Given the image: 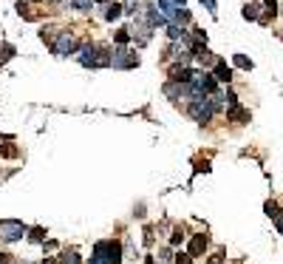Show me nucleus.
Returning a JSON list of instances; mask_svg holds the SVG:
<instances>
[{"label": "nucleus", "instance_id": "423d86ee", "mask_svg": "<svg viewBox=\"0 0 283 264\" xmlns=\"http://www.w3.org/2000/svg\"><path fill=\"white\" fill-rule=\"evenodd\" d=\"M105 258H108V264H122V244L105 242Z\"/></svg>", "mask_w": 283, "mask_h": 264}, {"label": "nucleus", "instance_id": "f3484780", "mask_svg": "<svg viewBox=\"0 0 283 264\" xmlns=\"http://www.w3.org/2000/svg\"><path fill=\"white\" fill-rule=\"evenodd\" d=\"M60 264H82V261H79V256L74 253V250H71V253H65V256L60 258Z\"/></svg>", "mask_w": 283, "mask_h": 264}, {"label": "nucleus", "instance_id": "ddd939ff", "mask_svg": "<svg viewBox=\"0 0 283 264\" xmlns=\"http://www.w3.org/2000/svg\"><path fill=\"white\" fill-rule=\"evenodd\" d=\"M263 6H266V15H263L261 20H269V17L277 15V0H263Z\"/></svg>", "mask_w": 283, "mask_h": 264}, {"label": "nucleus", "instance_id": "bb28decb", "mask_svg": "<svg viewBox=\"0 0 283 264\" xmlns=\"http://www.w3.org/2000/svg\"><path fill=\"white\" fill-rule=\"evenodd\" d=\"M45 264H54V261H45Z\"/></svg>", "mask_w": 283, "mask_h": 264}, {"label": "nucleus", "instance_id": "6e6552de", "mask_svg": "<svg viewBox=\"0 0 283 264\" xmlns=\"http://www.w3.org/2000/svg\"><path fill=\"white\" fill-rule=\"evenodd\" d=\"M215 80H218V83H229V80H232V68H229L224 60H215Z\"/></svg>", "mask_w": 283, "mask_h": 264}, {"label": "nucleus", "instance_id": "a211bd4d", "mask_svg": "<svg viewBox=\"0 0 283 264\" xmlns=\"http://www.w3.org/2000/svg\"><path fill=\"white\" fill-rule=\"evenodd\" d=\"M28 233H31V236H28L31 242H42V239H45V230H42V228H31Z\"/></svg>", "mask_w": 283, "mask_h": 264}, {"label": "nucleus", "instance_id": "393cba45", "mask_svg": "<svg viewBox=\"0 0 283 264\" xmlns=\"http://www.w3.org/2000/svg\"><path fill=\"white\" fill-rule=\"evenodd\" d=\"M277 230L283 233V216H277Z\"/></svg>", "mask_w": 283, "mask_h": 264}, {"label": "nucleus", "instance_id": "0eeeda50", "mask_svg": "<svg viewBox=\"0 0 283 264\" xmlns=\"http://www.w3.org/2000/svg\"><path fill=\"white\" fill-rule=\"evenodd\" d=\"M226 120H232V122H249V111H244L238 102H232V105L226 108Z\"/></svg>", "mask_w": 283, "mask_h": 264}, {"label": "nucleus", "instance_id": "aec40b11", "mask_svg": "<svg viewBox=\"0 0 283 264\" xmlns=\"http://www.w3.org/2000/svg\"><path fill=\"white\" fill-rule=\"evenodd\" d=\"M201 6H204L210 15H218V3H215V0H201Z\"/></svg>", "mask_w": 283, "mask_h": 264}, {"label": "nucleus", "instance_id": "20e7f679", "mask_svg": "<svg viewBox=\"0 0 283 264\" xmlns=\"http://www.w3.org/2000/svg\"><path fill=\"white\" fill-rule=\"evenodd\" d=\"M111 65L113 68H136V65H139V57H136V51L119 46V49L111 51Z\"/></svg>", "mask_w": 283, "mask_h": 264}, {"label": "nucleus", "instance_id": "f03ea898", "mask_svg": "<svg viewBox=\"0 0 283 264\" xmlns=\"http://www.w3.org/2000/svg\"><path fill=\"white\" fill-rule=\"evenodd\" d=\"M187 111H190V117L196 122H201V125H207V122L212 120V114H218L215 105H212V100H210V94H207V97H196V100H190V108H187Z\"/></svg>", "mask_w": 283, "mask_h": 264}, {"label": "nucleus", "instance_id": "5701e85b", "mask_svg": "<svg viewBox=\"0 0 283 264\" xmlns=\"http://www.w3.org/2000/svg\"><path fill=\"white\" fill-rule=\"evenodd\" d=\"M181 242H184L181 230H173V236H170V244H181Z\"/></svg>", "mask_w": 283, "mask_h": 264}, {"label": "nucleus", "instance_id": "f257e3e1", "mask_svg": "<svg viewBox=\"0 0 283 264\" xmlns=\"http://www.w3.org/2000/svg\"><path fill=\"white\" fill-rule=\"evenodd\" d=\"M79 63L85 68H102V65H111V51L108 49H99L93 43H85L79 49Z\"/></svg>", "mask_w": 283, "mask_h": 264}, {"label": "nucleus", "instance_id": "39448f33", "mask_svg": "<svg viewBox=\"0 0 283 264\" xmlns=\"http://www.w3.org/2000/svg\"><path fill=\"white\" fill-rule=\"evenodd\" d=\"M77 51V40H74V34L71 31H60L54 40V54H60V57H68V54H74Z\"/></svg>", "mask_w": 283, "mask_h": 264}, {"label": "nucleus", "instance_id": "1a4fd4ad", "mask_svg": "<svg viewBox=\"0 0 283 264\" xmlns=\"http://www.w3.org/2000/svg\"><path fill=\"white\" fill-rule=\"evenodd\" d=\"M193 77H196V74H193L190 68H181V65H176V68L170 71V80H176V83H193Z\"/></svg>", "mask_w": 283, "mask_h": 264}, {"label": "nucleus", "instance_id": "4be33fe9", "mask_svg": "<svg viewBox=\"0 0 283 264\" xmlns=\"http://www.w3.org/2000/svg\"><path fill=\"white\" fill-rule=\"evenodd\" d=\"M176 264H193V256H190V253H178Z\"/></svg>", "mask_w": 283, "mask_h": 264}, {"label": "nucleus", "instance_id": "412c9836", "mask_svg": "<svg viewBox=\"0 0 283 264\" xmlns=\"http://www.w3.org/2000/svg\"><path fill=\"white\" fill-rule=\"evenodd\" d=\"M266 216H272V219H277V202H266Z\"/></svg>", "mask_w": 283, "mask_h": 264}, {"label": "nucleus", "instance_id": "2eb2a0df", "mask_svg": "<svg viewBox=\"0 0 283 264\" xmlns=\"http://www.w3.org/2000/svg\"><path fill=\"white\" fill-rule=\"evenodd\" d=\"M130 37H133V34H130V29H119V31H116V43L127 46V43H130Z\"/></svg>", "mask_w": 283, "mask_h": 264}, {"label": "nucleus", "instance_id": "6ab92c4d", "mask_svg": "<svg viewBox=\"0 0 283 264\" xmlns=\"http://www.w3.org/2000/svg\"><path fill=\"white\" fill-rule=\"evenodd\" d=\"M235 65H238V68H247V71H249V68H252V60H247L244 54H235Z\"/></svg>", "mask_w": 283, "mask_h": 264}, {"label": "nucleus", "instance_id": "b1692460", "mask_svg": "<svg viewBox=\"0 0 283 264\" xmlns=\"http://www.w3.org/2000/svg\"><path fill=\"white\" fill-rule=\"evenodd\" d=\"M207 264H224V258H221V256H212V258H210V261H207Z\"/></svg>", "mask_w": 283, "mask_h": 264}, {"label": "nucleus", "instance_id": "dca6fc26", "mask_svg": "<svg viewBox=\"0 0 283 264\" xmlns=\"http://www.w3.org/2000/svg\"><path fill=\"white\" fill-rule=\"evenodd\" d=\"M71 6L77 9V12H88L93 6V0H71Z\"/></svg>", "mask_w": 283, "mask_h": 264}, {"label": "nucleus", "instance_id": "9d476101", "mask_svg": "<svg viewBox=\"0 0 283 264\" xmlns=\"http://www.w3.org/2000/svg\"><path fill=\"white\" fill-rule=\"evenodd\" d=\"M125 15V6L122 3H108L105 6V20H119Z\"/></svg>", "mask_w": 283, "mask_h": 264}, {"label": "nucleus", "instance_id": "7ed1b4c3", "mask_svg": "<svg viewBox=\"0 0 283 264\" xmlns=\"http://www.w3.org/2000/svg\"><path fill=\"white\" fill-rule=\"evenodd\" d=\"M26 233H28V228L17 219H3L0 221V239H3V242H17V239H23Z\"/></svg>", "mask_w": 283, "mask_h": 264}, {"label": "nucleus", "instance_id": "f8f14e48", "mask_svg": "<svg viewBox=\"0 0 283 264\" xmlns=\"http://www.w3.org/2000/svg\"><path fill=\"white\" fill-rule=\"evenodd\" d=\"M91 264H108V258H105V242H99L97 247H93V253H91Z\"/></svg>", "mask_w": 283, "mask_h": 264}, {"label": "nucleus", "instance_id": "4468645a", "mask_svg": "<svg viewBox=\"0 0 283 264\" xmlns=\"http://www.w3.org/2000/svg\"><path fill=\"white\" fill-rule=\"evenodd\" d=\"M244 17H247V20H258V3H247V6H244Z\"/></svg>", "mask_w": 283, "mask_h": 264}, {"label": "nucleus", "instance_id": "9b49d317", "mask_svg": "<svg viewBox=\"0 0 283 264\" xmlns=\"http://www.w3.org/2000/svg\"><path fill=\"white\" fill-rule=\"evenodd\" d=\"M207 250V236H193L190 242V256H201Z\"/></svg>", "mask_w": 283, "mask_h": 264}, {"label": "nucleus", "instance_id": "a878e982", "mask_svg": "<svg viewBox=\"0 0 283 264\" xmlns=\"http://www.w3.org/2000/svg\"><path fill=\"white\" fill-rule=\"evenodd\" d=\"M148 264H156V261H153V258H148Z\"/></svg>", "mask_w": 283, "mask_h": 264}]
</instances>
